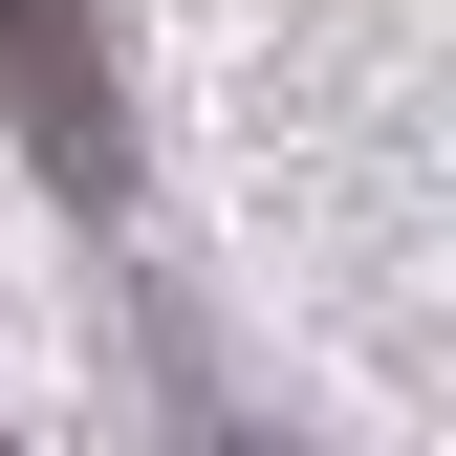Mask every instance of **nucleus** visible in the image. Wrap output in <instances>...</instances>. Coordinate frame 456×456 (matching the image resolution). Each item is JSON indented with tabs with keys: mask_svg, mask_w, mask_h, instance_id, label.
I'll list each match as a JSON object with an SVG mask.
<instances>
[{
	"mask_svg": "<svg viewBox=\"0 0 456 456\" xmlns=\"http://www.w3.org/2000/svg\"><path fill=\"white\" fill-rule=\"evenodd\" d=\"M0 44H22V87H44V175L109 196V175H131V131H109V66L66 44V0H0Z\"/></svg>",
	"mask_w": 456,
	"mask_h": 456,
	"instance_id": "f257e3e1",
	"label": "nucleus"
}]
</instances>
